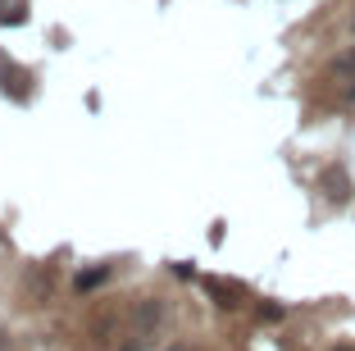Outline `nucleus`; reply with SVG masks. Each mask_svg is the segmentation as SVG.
<instances>
[{
  "instance_id": "f257e3e1",
  "label": "nucleus",
  "mask_w": 355,
  "mask_h": 351,
  "mask_svg": "<svg viewBox=\"0 0 355 351\" xmlns=\"http://www.w3.org/2000/svg\"><path fill=\"white\" fill-rule=\"evenodd\" d=\"M319 183H324V192H328V201H333V206H342V201L351 197V183H346L342 169H324V178H319Z\"/></svg>"
},
{
  "instance_id": "39448f33",
  "label": "nucleus",
  "mask_w": 355,
  "mask_h": 351,
  "mask_svg": "<svg viewBox=\"0 0 355 351\" xmlns=\"http://www.w3.org/2000/svg\"><path fill=\"white\" fill-rule=\"evenodd\" d=\"M205 288H209V297H219V306H237V288H223V283H214V279H209Z\"/></svg>"
},
{
  "instance_id": "20e7f679",
  "label": "nucleus",
  "mask_w": 355,
  "mask_h": 351,
  "mask_svg": "<svg viewBox=\"0 0 355 351\" xmlns=\"http://www.w3.org/2000/svg\"><path fill=\"white\" fill-rule=\"evenodd\" d=\"M333 78H355V46L333 60Z\"/></svg>"
},
{
  "instance_id": "9d476101",
  "label": "nucleus",
  "mask_w": 355,
  "mask_h": 351,
  "mask_svg": "<svg viewBox=\"0 0 355 351\" xmlns=\"http://www.w3.org/2000/svg\"><path fill=\"white\" fill-rule=\"evenodd\" d=\"M337 351H355V347H337Z\"/></svg>"
},
{
  "instance_id": "7ed1b4c3",
  "label": "nucleus",
  "mask_w": 355,
  "mask_h": 351,
  "mask_svg": "<svg viewBox=\"0 0 355 351\" xmlns=\"http://www.w3.org/2000/svg\"><path fill=\"white\" fill-rule=\"evenodd\" d=\"M0 23H5V28L28 23V0H0Z\"/></svg>"
},
{
  "instance_id": "f03ea898",
  "label": "nucleus",
  "mask_w": 355,
  "mask_h": 351,
  "mask_svg": "<svg viewBox=\"0 0 355 351\" xmlns=\"http://www.w3.org/2000/svg\"><path fill=\"white\" fill-rule=\"evenodd\" d=\"M159 315H164L159 301H141V306H137V342L150 333V324H159Z\"/></svg>"
},
{
  "instance_id": "423d86ee",
  "label": "nucleus",
  "mask_w": 355,
  "mask_h": 351,
  "mask_svg": "<svg viewBox=\"0 0 355 351\" xmlns=\"http://www.w3.org/2000/svg\"><path fill=\"white\" fill-rule=\"evenodd\" d=\"M105 274H110V269H92V274H83V279H78V292L96 288V283H105Z\"/></svg>"
},
{
  "instance_id": "6e6552de",
  "label": "nucleus",
  "mask_w": 355,
  "mask_h": 351,
  "mask_svg": "<svg viewBox=\"0 0 355 351\" xmlns=\"http://www.w3.org/2000/svg\"><path fill=\"white\" fill-rule=\"evenodd\" d=\"M0 351H14V333L10 329H0Z\"/></svg>"
},
{
  "instance_id": "0eeeda50",
  "label": "nucleus",
  "mask_w": 355,
  "mask_h": 351,
  "mask_svg": "<svg viewBox=\"0 0 355 351\" xmlns=\"http://www.w3.org/2000/svg\"><path fill=\"white\" fill-rule=\"evenodd\" d=\"M260 320H282V306H260Z\"/></svg>"
},
{
  "instance_id": "1a4fd4ad",
  "label": "nucleus",
  "mask_w": 355,
  "mask_h": 351,
  "mask_svg": "<svg viewBox=\"0 0 355 351\" xmlns=\"http://www.w3.org/2000/svg\"><path fill=\"white\" fill-rule=\"evenodd\" d=\"M355 83V78H351ZM342 105H355V87H346V96H342Z\"/></svg>"
}]
</instances>
